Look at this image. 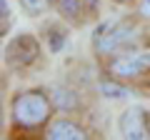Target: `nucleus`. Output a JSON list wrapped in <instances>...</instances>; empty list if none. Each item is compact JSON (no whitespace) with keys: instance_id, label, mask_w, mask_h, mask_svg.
<instances>
[{"instance_id":"f257e3e1","label":"nucleus","mask_w":150,"mask_h":140,"mask_svg":"<svg viewBox=\"0 0 150 140\" xmlns=\"http://www.w3.org/2000/svg\"><path fill=\"white\" fill-rule=\"evenodd\" d=\"M50 103L48 95L40 90H28L13 100V120L23 128H38L50 118Z\"/></svg>"},{"instance_id":"f03ea898","label":"nucleus","mask_w":150,"mask_h":140,"mask_svg":"<svg viewBox=\"0 0 150 140\" xmlns=\"http://www.w3.org/2000/svg\"><path fill=\"white\" fill-rule=\"evenodd\" d=\"M130 38H133V28H130L128 23H108V25H103L100 30L95 33L93 45H95L98 55H112L115 50H120L123 45H128Z\"/></svg>"},{"instance_id":"7ed1b4c3","label":"nucleus","mask_w":150,"mask_h":140,"mask_svg":"<svg viewBox=\"0 0 150 140\" xmlns=\"http://www.w3.org/2000/svg\"><path fill=\"white\" fill-rule=\"evenodd\" d=\"M38 55H40V45L30 33H23L5 45V63L10 68H28L38 60Z\"/></svg>"},{"instance_id":"20e7f679","label":"nucleus","mask_w":150,"mask_h":140,"mask_svg":"<svg viewBox=\"0 0 150 140\" xmlns=\"http://www.w3.org/2000/svg\"><path fill=\"white\" fill-rule=\"evenodd\" d=\"M143 70H150V50L115 55L110 60V73L118 78H138Z\"/></svg>"},{"instance_id":"39448f33","label":"nucleus","mask_w":150,"mask_h":140,"mask_svg":"<svg viewBox=\"0 0 150 140\" xmlns=\"http://www.w3.org/2000/svg\"><path fill=\"white\" fill-rule=\"evenodd\" d=\"M118 128L123 138H133V140H148L150 138V128H148V115L143 108H128L118 120Z\"/></svg>"},{"instance_id":"423d86ee","label":"nucleus","mask_w":150,"mask_h":140,"mask_svg":"<svg viewBox=\"0 0 150 140\" xmlns=\"http://www.w3.org/2000/svg\"><path fill=\"white\" fill-rule=\"evenodd\" d=\"M48 138L50 140H85L88 135H85V130L80 125L70 123V120H58V123L50 125Z\"/></svg>"},{"instance_id":"0eeeda50","label":"nucleus","mask_w":150,"mask_h":140,"mask_svg":"<svg viewBox=\"0 0 150 140\" xmlns=\"http://www.w3.org/2000/svg\"><path fill=\"white\" fill-rule=\"evenodd\" d=\"M50 100H53L55 108L60 110H75L78 108V98H75L73 90H65V88H55L53 95H50Z\"/></svg>"},{"instance_id":"6e6552de","label":"nucleus","mask_w":150,"mask_h":140,"mask_svg":"<svg viewBox=\"0 0 150 140\" xmlns=\"http://www.w3.org/2000/svg\"><path fill=\"white\" fill-rule=\"evenodd\" d=\"M48 45H50V53H60L65 45V30H60L58 25H50L48 28Z\"/></svg>"},{"instance_id":"1a4fd4ad","label":"nucleus","mask_w":150,"mask_h":140,"mask_svg":"<svg viewBox=\"0 0 150 140\" xmlns=\"http://www.w3.org/2000/svg\"><path fill=\"white\" fill-rule=\"evenodd\" d=\"M58 10L65 18H78L83 10V0H58Z\"/></svg>"},{"instance_id":"9d476101","label":"nucleus","mask_w":150,"mask_h":140,"mask_svg":"<svg viewBox=\"0 0 150 140\" xmlns=\"http://www.w3.org/2000/svg\"><path fill=\"white\" fill-rule=\"evenodd\" d=\"M100 93H103L105 98H125V95H130L128 88L118 85V83H112V80H103V83H100Z\"/></svg>"},{"instance_id":"9b49d317","label":"nucleus","mask_w":150,"mask_h":140,"mask_svg":"<svg viewBox=\"0 0 150 140\" xmlns=\"http://www.w3.org/2000/svg\"><path fill=\"white\" fill-rule=\"evenodd\" d=\"M28 15H43L48 10V0H20Z\"/></svg>"},{"instance_id":"f8f14e48","label":"nucleus","mask_w":150,"mask_h":140,"mask_svg":"<svg viewBox=\"0 0 150 140\" xmlns=\"http://www.w3.org/2000/svg\"><path fill=\"white\" fill-rule=\"evenodd\" d=\"M0 10H3V23H0V33L5 35V33H8V28H10V23H13V10H10V5H8V0H0Z\"/></svg>"},{"instance_id":"ddd939ff","label":"nucleus","mask_w":150,"mask_h":140,"mask_svg":"<svg viewBox=\"0 0 150 140\" xmlns=\"http://www.w3.org/2000/svg\"><path fill=\"white\" fill-rule=\"evenodd\" d=\"M138 10H140V15L150 18V0H140V5H138Z\"/></svg>"},{"instance_id":"4468645a","label":"nucleus","mask_w":150,"mask_h":140,"mask_svg":"<svg viewBox=\"0 0 150 140\" xmlns=\"http://www.w3.org/2000/svg\"><path fill=\"white\" fill-rule=\"evenodd\" d=\"M85 3H88L90 8H95V5H98V0H85Z\"/></svg>"},{"instance_id":"2eb2a0df","label":"nucleus","mask_w":150,"mask_h":140,"mask_svg":"<svg viewBox=\"0 0 150 140\" xmlns=\"http://www.w3.org/2000/svg\"><path fill=\"white\" fill-rule=\"evenodd\" d=\"M115 3H128V0H115Z\"/></svg>"}]
</instances>
